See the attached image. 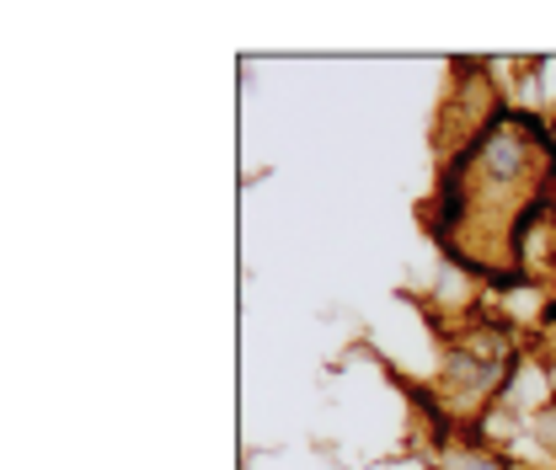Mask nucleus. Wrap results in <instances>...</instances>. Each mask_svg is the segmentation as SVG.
Listing matches in <instances>:
<instances>
[{"mask_svg": "<svg viewBox=\"0 0 556 470\" xmlns=\"http://www.w3.org/2000/svg\"><path fill=\"white\" fill-rule=\"evenodd\" d=\"M535 327H541L546 336H556V294H546V300H541V310H535Z\"/></svg>", "mask_w": 556, "mask_h": 470, "instance_id": "obj_1", "label": "nucleus"}]
</instances>
